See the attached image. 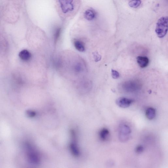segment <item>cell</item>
Wrapping results in <instances>:
<instances>
[{
  "instance_id": "cell-11",
  "label": "cell",
  "mask_w": 168,
  "mask_h": 168,
  "mask_svg": "<svg viewBox=\"0 0 168 168\" xmlns=\"http://www.w3.org/2000/svg\"><path fill=\"white\" fill-rule=\"evenodd\" d=\"M136 82H129L125 83L123 86L125 87V89L129 91H133L136 89V86L138 87V84L136 83Z\"/></svg>"
},
{
  "instance_id": "cell-14",
  "label": "cell",
  "mask_w": 168,
  "mask_h": 168,
  "mask_svg": "<svg viewBox=\"0 0 168 168\" xmlns=\"http://www.w3.org/2000/svg\"><path fill=\"white\" fill-rule=\"evenodd\" d=\"M141 3L140 0H131L129 2V5L131 7L136 8L141 5Z\"/></svg>"
},
{
  "instance_id": "cell-6",
  "label": "cell",
  "mask_w": 168,
  "mask_h": 168,
  "mask_svg": "<svg viewBox=\"0 0 168 168\" xmlns=\"http://www.w3.org/2000/svg\"><path fill=\"white\" fill-rule=\"evenodd\" d=\"M133 102V99L125 97H121L117 100L116 103L119 107L126 108L129 107Z\"/></svg>"
},
{
  "instance_id": "cell-4",
  "label": "cell",
  "mask_w": 168,
  "mask_h": 168,
  "mask_svg": "<svg viewBox=\"0 0 168 168\" xmlns=\"http://www.w3.org/2000/svg\"><path fill=\"white\" fill-rule=\"evenodd\" d=\"M130 127L126 125H123L120 127L119 129V139L122 142H126L129 139L131 133Z\"/></svg>"
},
{
  "instance_id": "cell-5",
  "label": "cell",
  "mask_w": 168,
  "mask_h": 168,
  "mask_svg": "<svg viewBox=\"0 0 168 168\" xmlns=\"http://www.w3.org/2000/svg\"><path fill=\"white\" fill-rule=\"evenodd\" d=\"M73 0H59V2L63 13H66L73 10Z\"/></svg>"
},
{
  "instance_id": "cell-8",
  "label": "cell",
  "mask_w": 168,
  "mask_h": 168,
  "mask_svg": "<svg viewBox=\"0 0 168 168\" xmlns=\"http://www.w3.org/2000/svg\"><path fill=\"white\" fill-rule=\"evenodd\" d=\"M19 56L22 60L27 61L31 59L32 55L29 51L23 50L20 52Z\"/></svg>"
},
{
  "instance_id": "cell-12",
  "label": "cell",
  "mask_w": 168,
  "mask_h": 168,
  "mask_svg": "<svg viewBox=\"0 0 168 168\" xmlns=\"http://www.w3.org/2000/svg\"><path fill=\"white\" fill-rule=\"evenodd\" d=\"M156 112L155 109L153 108H148L146 111V116L147 118L150 120L153 119L155 117Z\"/></svg>"
},
{
  "instance_id": "cell-1",
  "label": "cell",
  "mask_w": 168,
  "mask_h": 168,
  "mask_svg": "<svg viewBox=\"0 0 168 168\" xmlns=\"http://www.w3.org/2000/svg\"><path fill=\"white\" fill-rule=\"evenodd\" d=\"M25 147L28 161L34 165H38L41 162L40 154L37 149L32 144L26 143Z\"/></svg>"
},
{
  "instance_id": "cell-16",
  "label": "cell",
  "mask_w": 168,
  "mask_h": 168,
  "mask_svg": "<svg viewBox=\"0 0 168 168\" xmlns=\"http://www.w3.org/2000/svg\"><path fill=\"white\" fill-rule=\"evenodd\" d=\"M112 77L114 79H117L119 77V74L117 71L112 70L111 71Z\"/></svg>"
},
{
  "instance_id": "cell-7",
  "label": "cell",
  "mask_w": 168,
  "mask_h": 168,
  "mask_svg": "<svg viewBox=\"0 0 168 168\" xmlns=\"http://www.w3.org/2000/svg\"><path fill=\"white\" fill-rule=\"evenodd\" d=\"M137 62L139 66L142 68L147 67L149 63V59L146 57L138 56L137 58Z\"/></svg>"
},
{
  "instance_id": "cell-9",
  "label": "cell",
  "mask_w": 168,
  "mask_h": 168,
  "mask_svg": "<svg viewBox=\"0 0 168 168\" xmlns=\"http://www.w3.org/2000/svg\"><path fill=\"white\" fill-rule=\"evenodd\" d=\"M99 137L102 141H105L107 140L109 137V131L106 128H103L99 133Z\"/></svg>"
},
{
  "instance_id": "cell-13",
  "label": "cell",
  "mask_w": 168,
  "mask_h": 168,
  "mask_svg": "<svg viewBox=\"0 0 168 168\" xmlns=\"http://www.w3.org/2000/svg\"><path fill=\"white\" fill-rule=\"evenodd\" d=\"M95 12L92 10H87L84 14V17L87 20L91 21L95 17Z\"/></svg>"
},
{
  "instance_id": "cell-2",
  "label": "cell",
  "mask_w": 168,
  "mask_h": 168,
  "mask_svg": "<svg viewBox=\"0 0 168 168\" xmlns=\"http://www.w3.org/2000/svg\"><path fill=\"white\" fill-rule=\"evenodd\" d=\"M168 30V18L162 17L160 18L157 23L156 32L159 38H163L165 36Z\"/></svg>"
},
{
  "instance_id": "cell-3",
  "label": "cell",
  "mask_w": 168,
  "mask_h": 168,
  "mask_svg": "<svg viewBox=\"0 0 168 168\" xmlns=\"http://www.w3.org/2000/svg\"><path fill=\"white\" fill-rule=\"evenodd\" d=\"M71 141L70 144V149L74 156L78 157L80 155V152L78 146L77 141V136L76 132L74 130L70 131Z\"/></svg>"
},
{
  "instance_id": "cell-18",
  "label": "cell",
  "mask_w": 168,
  "mask_h": 168,
  "mask_svg": "<svg viewBox=\"0 0 168 168\" xmlns=\"http://www.w3.org/2000/svg\"><path fill=\"white\" fill-rule=\"evenodd\" d=\"M28 113L31 117H34L36 115V113L33 111H29Z\"/></svg>"
},
{
  "instance_id": "cell-10",
  "label": "cell",
  "mask_w": 168,
  "mask_h": 168,
  "mask_svg": "<svg viewBox=\"0 0 168 168\" xmlns=\"http://www.w3.org/2000/svg\"><path fill=\"white\" fill-rule=\"evenodd\" d=\"M74 45L76 49L78 51L81 52L85 51V44L82 41L78 39L75 40L74 42Z\"/></svg>"
},
{
  "instance_id": "cell-17",
  "label": "cell",
  "mask_w": 168,
  "mask_h": 168,
  "mask_svg": "<svg viewBox=\"0 0 168 168\" xmlns=\"http://www.w3.org/2000/svg\"><path fill=\"white\" fill-rule=\"evenodd\" d=\"M144 150V148L143 146L139 145L136 148V152L137 153L140 154L143 153Z\"/></svg>"
},
{
  "instance_id": "cell-15",
  "label": "cell",
  "mask_w": 168,
  "mask_h": 168,
  "mask_svg": "<svg viewBox=\"0 0 168 168\" xmlns=\"http://www.w3.org/2000/svg\"><path fill=\"white\" fill-rule=\"evenodd\" d=\"M61 29L60 28H58L55 30L54 34L55 41L56 42L58 39L61 33Z\"/></svg>"
}]
</instances>
